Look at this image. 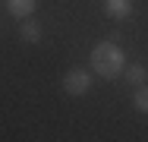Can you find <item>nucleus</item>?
<instances>
[{"mask_svg":"<svg viewBox=\"0 0 148 142\" xmlns=\"http://www.w3.org/2000/svg\"><path fill=\"white\" fill-rule=\"evenodd\" d=\"M91 70L101 76V79H117L120 73L126 70V54L123 48L114 41H98L91 48Z\"/></svg>","mask_w":148,"mask_h":142,"instance_id":"f257e3e1","label":"nucleus"},{"mask_svg":"<svg viewBox=\"0 0 148 142\" xmlns=\"http://www.w3.org/2000/svg\"><path fill=\"white\" fill-rule=\"evenodd\" d=\"M91 88V73L88 70H82V66H73V70H66V76H63V92L66 95H88Z\"/></svg>","mask_w":148,"mask_h":142,"instance_id":"f03ea898","label":"nucleus"},{"mask_svg":"<svg viewBox=\"0 0 148 142\" xmlns=\"http://www.w3.org/2000/svg\"><path fill=\"white\" fill-rule=\"evenodd\" d=\"M104 13L110 19H129L132 16V0H104Z\"/></svg>","mask_w":148,"mask_h":142,"instance_id":"7ed1b4c3","label":"nucleus"},{"mask_svg":"<svg viewBox=\"0 0 148 142\" xmlns=\"http://www.w3.org/2000/svg\"><path fill=\"white\" fill-rule=\"evenodd\" d=\"M19 38L25 41V44H38L41 41V26L35 22V19H19Z\"/></svg>","mask_w":148,"mask_h":142,"instance_id":"20e7f679","label":"nucleus"},{"mask_svg":"<svg viewBox=\"0 0 148 142\" xmlns=\"http://www.w3.org/2000/svg\"><path fill=\"white\" fill-rule=\"evenodd\" d=\"M35 6H38V0H6V10L13 19H29L35 13Z\"/></svg>","mask_w":148,"mask_h":142,"instance_id":"39448f33","label":"nucleus"},{"mask_svg":"<svg viewBox=\"0 0 148 142\" xmlns=\"http://www.w3.org/2000/svg\"><path fill=\"white\" fill-rule=\"evenodd\" d=\"M123 73H126V82H129V85H142V82H148V70L142 66V63H129Z\"/></svg>","mask_w":148,"mask_h":142,"instance_id":"423d86ee","label":"nucleus"},{"mask_svg":"<svg viewBox=\"0 0 148 142\" xmlns=\"http://www.w3.org/2000/svg\"><path fill=\"white\" fill-rule=\"evenodd\" d=\"M132 108L139 114H148V82L136 85V95H132Z\"/></svg>","mask_w":148,"mask_h":142,"instance_id":"0eeeda50","label":"nucleus"}]
</instances>
